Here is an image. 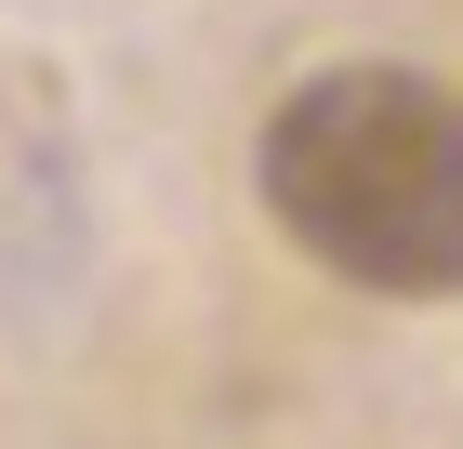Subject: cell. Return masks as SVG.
Instances as JSON below:
<instances>
[{
    "instance_id": "6da1fadb",
    "label": "cell",
    "mask_w": 463,
    "mask_h": 449,
    "mask_svg": "<svg viewBox=\"0 0 463 449\" xmlns=\"http://www.w3.org/2000/svg\"><path fill=\"white\" fill-rule=\"evenodd\" d=\"M251 185L291 251H318L345 291L450 304L463 291V93L424 67H318L279 93Z\"/></svg>"
}]
</instances>
